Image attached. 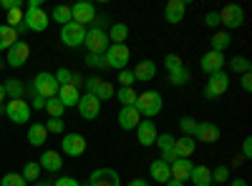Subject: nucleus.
<instances>
[{
	"instance_id": "obj_63",
	"label": "nucleus",
	"mask_w": 252,
	"mask_h": 186,
	"mask_svg": "<svg viewBox=\"0 0 252 186\" xmlns=\"http://www.w3.org/2000/svg\"><path fill=\"white\" fill-rule=\"evenodd\" d=\"M0 113H3V106H0Z\"/></svg>"
},
{
	"instance_id": "obj_8",
	"label": "nucleus",
	"mask_w": 252,
	"mask_h": 186,
	"mask_svg": "<svg viewBox=\"0 0 252 186\" xmlns=\"http://www.w3.org/2000/svg\"><path fill=\"white\" fill-rule=\"evenodd\" d=\"M61 40H63V46H68V48H81L83 40H86V28L71 20V23L61 26Z\"/></svg>"
},
{
	"instance_id": "obj_61",
	"label": "nucleus",
	"mask_w": 252,
	"mask_h": 186,
	"mask_svg": "<svg viewBox=\"0 0 252 186\" xmlns=\"http://www.w3.org/2000/svg\"><path fill=\"white\" fill-rule=\"evenodd\" d=\"M33 186H53V184H51V181H35Z\"/></svg>"
},
{
	"instance_id": "obj_15",
	"label": "nucleus",
	"mask_w": 252,
	"mask_h": 186,
	"mask_svg": "<svg viewBox=\"0 0 252 186\" xmlns=\"http://www.w3.org/2000/svg\"><path fill=\"white\" fill-rule=\"evenodd\" d=\"M89 186H121V176L114 169H96L89 176Z\"/></svg>"
},
{
	"instance_id": "obj_20",
	"label": "nucleus",
	"mask_w": 252,
	"mask_h": 186,
	"mask_svg": "<svg viewBox=\"0 0 252 186\" xmlns=\"http://www.w3.org/2000/svg\"><path fill=\"white\" fill-rule=\"evenodd\" d=\"M38 163H40V169H43V171L56 174V171H61V169H63V156H61L58 151H53V149H46L43 154H40Z\"/></svg>"
},
{
	"instance_id": "obj_62",
	"label": "nucleus",
	"mask_w": 252,
	"mask_h": 186,
	"mask_svg": "<svg viewBox=\"0 0 252 186\" xmlns=\"http://www.w3.org/2000/svg\"><path fill=\"white\" fill-rule=\"evenodd\" d=\"M3 66H5V63H3V58H0V68H3Z\"/></svg>"
},
{
	"instance_id": "obj_38",
	"label": "nucleus",
	"mask_w": 252,
	"mask_h": 186,
	"mask_svg": "<svg viewBox=\"0 0 252 186\" xmlns=\"http://www.w3.org/2000/svg\"><path fill=\"white\" fill-rule=\"evenodd\" d=\"M114 93H116V91H114V86L109 83V80H103V78H101L98 88L94 91V96H96L98 101H109V98H114Z\"/></svg>"
},
{
	"instance_id": "obj_27",
	"label": "nucleus",
	"mask_w": 252,
	"mask_h": 186,
	"mask_svg": "<svg viewBox=\"0 0 252 186\" xmlns=\"http://www.w3.org/2000/svg\"><path fill=\"white\" fill-rule=\"evenodd\" d=\"M157 76V63L154 60H139L134 68V78L136 80H154Z\"/></svg>"
},
{
	"instance_id": "obj_32",
	"label": "nucleus",
	"mask_w": 252,
	"mask_h": 186,
	"mask_svg": "<svg viewBox=\"0 0 252 186\" xmlns=\"http://www.w3.org/2000/svg\"><path fill=\"white\" fill-rule=\"evenodd\" d=\"M5 93H8V101H15V98H23L26 93V86H23V80H18V78H10L5 80Z\"/></svg>"
},
{
	"instance_id": "obj_29",
	"label": "nucleus",
	"mask_w": 252,
	"mask_h": 186,
	"mask_svg": "<svg viewBox=\"0 0 252 186\" xmlns=\"http://www.w3.org/2000/svg\"><path fill=\"white\" fill-rule=\"evenodd\" d=\"M189 78H192V73H189V71L182 66V68H177V71H169V73H166V83L174 86V88H182V86L189 83Z\"/></svg>"
},
{
	"instance_id": "obj_56",
	"label": "nucleus",
	"mask_w": 252,
	"mask_h": 186,
	"mask_svg": "<svg viewBox=\"0 0 252 186\" xmlns=\"http://www.w3.org/2000/svg\"><path fill=\"white\" fill-rule=\"evenodd\" d=\"M126 186H149V181H146V179H134V181H129Z\"/></svg>"
},
{
	"instance_id": "obj_36",
	"label": "nucleus",
	"mask_w": 252,
	"mask_h": 186,
	"mask_svg": "<svg viewBox=\"0 0 252 186\" xmlns=\"http://www.w3.org/2000/svg\"><path fill=\"white\" fill-rule=\"evenodd\" d=\"M51 118H61L63 116V111H66V108H63V103L53 96V98H46V108H43Z\"/></svg>"
},
{
	"instance_id": "obj_17",
	"label": "nucleus",
	"mask_w": 252,
	"mask_h": 186,
	"mask_svg": "<svg viewBox=\"0 0 252 186\" xmlns=\"http://www.w3.org/2000/svg\"><path fill=\"white\" fill-rule=\"evenodd\" d=\"M194 141H202V143H215V141H220L217 123H212V121H199V123H197V131H194Z\"/></svg>"
},
{
	"instance_id": "obj_3",
	"label": "nucleus",
	"mask_w": 252,
	"mask_h": 186,
	"mask_svg": "<svg viewBox=\"0 0 252 186\" xmlns=\"http://www.w3.org/2000/svg\"><path fill=\"white\" fill-rule=\"evenodd\" d=\"M103 60H106V68H114V71H124L131 60V51L126 43H119V46H109L106 53H103Z\"/></svg>"
},
{
	"instance_id": "obj_24",
	"label": "nucleus",
	"mask_w": 252,
	"mask_h": 186,
	"mask_svg": "<svg viewBox=\"0 0 252 186\" xmlns=\"http://www.w3.org/2000/svg\"><path fill=\"white\" fill-rule=\"evenodd\" d=\"M149 176H152V181H157V184H166V181L172 179V174H169V163H164L161 159L152 161V166H149Z\"/></svg>"
},
{
	"instance_id": "obj_33",
	"label": "nucleus",
	"mask_w": 252,
	"mask_h": 186,
	"mask_svg": "<svg viewBox=\"0 0 252 186\" xmlns=\"http://www.w3.org/2000/svg\"><path fill=\"white\" fill-rule=\"evenodd\" d=\"M15 40H20L18 38V33H15V28H10V26H0V51H8Z\"/></svg>"
},
{
	"instance_id": "obj_55",
	"label": "nucleus",
	"mask_w": 252,
	"mask_h": 186,
	"mask_svg": "<svg viewBox=\"0 0 252 186\" xmlns=\"http://www.w3.org/2000/svg\"><path fill=\"white\" fill-rule=\"evenodd\" d=\"M0 5H3L5 10H13V8H23V5H20V0H3Z\"/></svg>"
},
{
	"instance_id": "obj_47",
	"label": "nucleus",
	"mask_w": 252,
	"mask_h": 186,
	"mask_svg": "<svg viewBox=\"0 0 252 186\" xmlns=\"http://www.w3.org/2000/svg\"><path fill=\"white\" fill-rule=\"evenodd\" d=\"M48 133H63V129H66V123H63V118H48V123H43Z\"/></svg>"
},
{
	"instance_id": "obj_11",
	"label": "nucleus",
	"mask_w": 252,
	"mask_h": 186,
	"mask_svg": "<svg viewBox=\"0 0 252 186\" xmlns=\"http://www.w3.org/2000/svg\"><path fill=\"white\" fill-rule=\"evenodd\" d=\"M78 113H81V118H86V121H96L98 118V113H101V101L94 96V93H83L81 98H78Z\"/></svg>"
},
{
	"instance_id": "obj_2",
	"label": "nucleus",
	"mask_w": 252,
	"mask_h": 186,
	"mask_svg": "<svg viewBox=\"0 0 252 186\" xmlns=\"http://www.w3.org/2000/svg\"><path fill=\"white\" fill-rule=\"evenodd\" d=\"M227 88H229V73H227V71H217V73H212V76L207 78L202 96H204L207 101H217L220 96L227 93Z\"/></svg>"
},
{
	"instance_id": "obj_44",
	"label": "nucleus",
	"mask_w": 252,
	"mask_h": 186,
	"mask_svg": "<svg viewBox=\"0 0 252 186\" xmlns=\"http://www.w3.org/2000/svg\"><path fill=\"white\" fill-rule=\"evenodd\" d=\"M227 181H229V169H227V166H217V169H212V184L222 186V184H227Z\"/></svg>"
},
{
	"instance_id": "obj_52",
	"label": "nucleus",
	"mask_w": 252,
	"mask_h": 186,
	"mask_svg": "<svg viewBox=\"0 0 252 186\" xmlns=\"http://www.w3.org/2000/svg\"><path fill=\"white\" fill-rule=\"evenodd\" d=\"M53 186H81V184H78V179H73V176H61Z\"/></svg>"
},
{
	"instance_id": "obj_21",
	"label": "nucleus",
	"mask_w": 252,
	"mask_h": 186,
	"mask_svg": "<svg viewBox=\"0 0 252 186\" xmlns=\"http://www.w3.org/2000/svg\"><path fill=\"white\" fill-rule=\"evenodd\" d=\"M192 169H194V163L189 161V159H177L174 163H169V174H172V179L174 181H189V174H192Z\"/></svg>"
},
{
	"instance_id": "obj_60",
	"label": "nucleus",
	"mask_w": 252,
	"mask_h": 186,
	"mask_svg": "<svg viewBox=\"0 0 252 186\" xmlns=\"http://www.w3.org/2000/svg\"><path fill=\"white\" fill-rule=\"evenodd\" d=\"M166 186H184L182 181H174V179H169V181H166Z\"/></svg>"
},
{
	"instance_id": "obj_59",
	"label": "nucleus",
	"mask_w": 252,
	"mask_h": 186,
	"mask_svg": "<svg viewBox=\"0 0 252 186\" xmlns=\"http://www.w3.org/2000/svg\"><path fill=\"white\" fill-rule=\"evenodd\" d=\"M3 101H8V93H5V86L0 83V103H3Z\"/></svg>"
},
{
	"instance_id": "obj_10",
	"label": "nucleus",
	"mask_w": 252,
	"mask_h": 186,
	"mask_svg": "<svg viewBox=\"0 0 252 186\" xmlns=\"http://www.w3.org/2000/svg\"><path fill=\"white\" fill-rule=\"evenodd\" d=\"M71 20H73V23H78V26H83V28H86L89 23H94V20H96V8H94V3H89V0H81V3L71 5Z\"/></svg>"
},
{
	"instance_id": "obj_39",
	"label": "nucleus",
	"mask_w": 252,
	"mask_h": 186,
	"mask_svg": "<svg viewBox=\"0 0 252 186\" xmlns=\"http://www.w3.org/2000/svg\"><path fill=\"white\" fill-rule=\"evenodd\" d=\"M179 129H182V136H192V138H194V131H197V118H192V116L179 118Z\"/></svg>"
},
{
	"instance_id": "obj_16",
	"label": "nucleus",
	"mask_w": 252,
	"mask_h": 186,
	"mask_svg": "<svg viewBox=\"0 0 252 186\" xmlns=\"http://www.w3.org/2000/svg\"><path fill=\"white\" fill-rule=\"evenodd\" d=\"M224 63H227V58L224 53H215V51H207L199 60V68L207 73V76H212L217 71H224Z\"/></svg>"
},
{
	"instance_id": "obj_64",
	"label": "nucleus",
	"mask_w": 252,
	"mask_h": 186,
	"mask_svg": "<svg viewBox=\"0 0 252 186\" xmlns=\"http://www.w3.org/2000/svg\"><path fill=\"white\" fill-rule=\"evenodd\" d=\"M212 186H217V184H212Z\"/></svg>"
},
{
	"instance_id": "obj_51",
	"label": "nucleus",
	"mask_w": 252,
	"mask_h": 186,
	"mask_svg": "<svg viewBox=\"0 0 252 186\" xmlns=\"http://www.w3.org/2000/svg\"><path fill=\"white\" fill-rule=\"evenodd\" d=\"M83 83H86V93H94L96 88H98V83H101V78H96V76H91V78H83Z\"/></svg>"
},
{
	"instance_id": "obj_22",
	"label": "nucleus",
	"mask_w": 252,
	"mask_h": 186,
	"mask_svg": "<svg viewBox=\"0 0 252 186\" xmlns=\"http://www.w3.org/2000/svg\"><path fill=\"white\" fill-rule=\"evenodd\" d=\"M194 149H197V141L192 136L174 138V154H177V159H189V156L194 154Z\"/></svg>"
},
{
	"instance_id": "obj_34",
	"label": "nucleus",
	"mask_w": 252,
	"mask_h": 186,
	"mask_svg": "<svg viewBox=\"0 0 252 186\" xmlns=\"http://www.w3.org/2000/svg\"><path fill=\"white\" fill-rule=\"evenodd\" d=\"M48 18H51V20H56V23H61V26L71 23V5H56V8H53V13H51Z\"/></svg>"
},
{
	"instance_id": "obj_18",
	"label": "nucleus",
	"mask_w": 252,
	"mask_h": 186,
	"mask_svg": "<svg viewBox=\"0 0 252 186\" xmlns=\"http://www.w3.org/2000/svg\"><path fill=\"white\" fill-rule=\"evenodd\" d=\"M184 13H187V0H169L166 8H164V20L177 26V23L184 20Z\"/></svg>"
},
{
	"instance_id": "obj_41",
	"label": "nucleus",
	"mask_w": 252,
	"mask_h": 186,
	"mask_svg": "<svg viewBox=\"0 0 252 186\" xmlns=\"http://www.w3.org/2000/svg\"><path fill=\"white\" fill-rule=\"evenodd\" d=\"M157 146L161 149V154L174 151V136H172V133H159V136H157Z\"/></svg>"
},
{
	"instance_id": "obj_12",
	"label": "nucleus",
	"mask_w": 252,
	"mask_h": 186,
	"mask_svg": "<svg viewBox=\"0 0 252 186\" xmlns=\"http://www.w3.org/2000/svg\"><path fill=\"white\" fill-rule=\"evenodd\" d=\"M220 23L224 26V28H229V30H235V28H242V23H245V13H242V8L240 5H224L222 10H220Z\"/></svg>"
},
{
	"instance_id": "obj_49",
	"label": "nucleus",
	"mask_w": 252,
	"mask_h": 186,
	"mask_svg": "<svg viewBox=\"0 0 252 186\" xmlns=\"http://www.w3.org/2000/svg\"><path fill=\"white\" fill-rule=\"evenodd\" d=\"M204 26H207V28H217V26H220V13H215V10L207 13V15H204Z\"/></svg>"
},
{
	"instance_id": "obj_35",
	"label": "nucleus",
	"mask_w": 252,
	"mask_h": 186,
	"mask_svg": "<svg viewBox=\"0 0 252 186\" xmlns=\"http://www.w3.org/2000/svg\"><path fill=\"white\" fill-rule=\"evenodd\" d=\"M40 171H43V169H40V163L38 161H28L26 163V166H23V171H20V176H23L26 181H38V176H40Z\"/></svg>"
},
{
	"instance_id": "obj_14",
	"label": "nucleus",
	"mask_w": 252,
	"mask_h": 186,
	"mask_svg": "<svg viewBox=\"0 0 252 186\" xmlns=\"http://www.w3.org/2000/svg\"><path fill=\"white\" fill-rule=\"evenodd\" d=\"M61 151L66 156H81L83 151H86V138H83L81 133H66L61 141Z\"/></svg>"
},
{
	"instance_id": "obj_25",
	"label": "nucleus",
	"mask_w": 252,
	"mask_h": 186,
	"mask_svg": "<svg viewBox=\"0 0 252 186\" xmlns=\"http://www.w3.org/2000/svg\"><path fill=\"white\" fill-rule=\"evenodd\" d=\"M229 43H232V35H229V30H217L212 38H209V51L224 53V51L229 48Z\"/></svg>"
},
{
	"instance_id": "obj_37",
	"label": "nucleus",
	"mask_w": 252,
	"mask_h": 186,
	"mask_svg": "<svg viewBox=\"0 0 252 186\" xmlns=\"http://www.w3.org/2000/svg\"><path fill=\"white\" fill-rule=\"evenodd\" d=\"M136 91L134 88H119L116 91V101L121 103V106H134V103H136Z\"/></svg>"
},
{
	"instance_id": "obj_23",
	"label": "nucleus",
	"mask_w": 252,
	"mask_h": 186,
	"mask_svg": "<svg viewBox=\"0 0 252 186\" xmlns=\"http://www.w3.org/2000/svg\"><path fill=\"white\" fill-rule=\"evenodd\" d=\"M56 98L63 103V108H71V106H78L81 93H78V88H76V86H58Z\"/></svg>"
},
{
	"instance_id": "obj_5",
	"label": "nucleus",
	"mask_w": 252,
	"mask_h": 186,
	"mask_svg": "<svg viewBox=\"0 0 252 186\" xmlns=\"http://www.w3.org/2000/svg\"><path fill=\"white\" fill-rule=\"evenodd\" d=\"M3 113H5L8 121H13V123H26V121H31V103H28L26 98L5 101Z\"/></svg>"
},
{
	"instance_id": "obj_43",
	"label": "nucleus",
	"mask_w": 252,
	"mask_h": 186,
	"mask_svg": "<svg viewBox=\"0 0 252 186\" xmlns=\"http://www.w3.org/2000/svg\"><path fill=\"white\" fill-rule=\"evenodd\" d=\"M184 63H182V58L177 55V53H166L164 55V68H166V73L169 71H177V68H182Z\"/></svg>"
},
{
	"instance_id": "obj_31",
	"label": "nucleus",
	"mask_w": 252,
	"mask_h": 186,
	"mask_svg": "<svg viewBox=\"0 0 252 186\" xmlns=\"http://www.w3.org/2000/svg\"><path fill=\"white\" fill-rule=\"evenodd\" d=\"M227 66H229V71L232 73H237V76H242V73H252V63L245 58V55H235V58H229L227 60Z\"/></svg>"
},
{
	"instance_id": "obj_40",
	"label": "nucleus",
	"mask_w": 252,
	"mask_h": 186,
	"mask_svg": "<svg viewBox=\"0 0 252 186\" xmlns=\"http://www.w3.org/2000/svg\"><path fill=\"white\" fill-rule=\"evenodd\" d=\"M0 186H28V181L15 171H8L3 179H0Z\"/></svg>"
},
{
	"instance_id": "obj_46",
	"label": "nucleus",
	"mask_w": 252,
	"mask_h": 186,
	"mask_svg": "<svg viewBox=\"0 0 252 186\" xmlns=\"http://www.w3.org/2000/svg\"><path fill=\"white\" fill-rule=\"evenodd\" d=\"M119 83H121V88H131V86L136 83V78H134V71H129V68L119 71Z\"/></svg>"
},
{
	"instance_id": "obj_45",
	"label": "nucleus",
	"mask_w": 252,
	"mask_h": 186,
	"mask_svg": "<svg viewBox=\"0 0 252 186\" xmlns=\"http://www.w3.org/2000/svg\"><path fill=\"white\" fill-rule=\"evenodd\" d=\"M5 26H10V28L23 26V8H13V10H8V23H5Z\"/></svg>"
},
{
	"instance_id": "obj_7",
	"label": "nucleus",
	"mask_w": 252,
	"mask_h": 186,
	"mask_svg": "<svg viewBox=\"0 0 252 186\" xmlns=\"http://www.w3.org/2000/svg\"><path fill=\"white\" fill-rule=\"evenodd\" d=\"M48 23H51V18H48V13H46L43 8H26V13H23V26H26L28 30L43 33V30L48 28Z\"/></svg>"
},
{
	"instance_id": "obj_19",
	"label": "nucleus",
	"mask_w": 252,
	"mask_h": 186,
	"mask_svg": "<svg viewBox=\"0 0 252 186\" xmlns=\"http://www.w3.org/2000/svg\"><path fill=\"white\" fill-rule=\"evenodd\" d=\"M116 121H119V126H121L124 131H134V129L139 126L141 116H139V111H136L134 106H121V111H119Z\"/></svg>"
},
{
	"instance_id": "obj_4",
	"label": "nucleus",
	"mask_w": 252,
	"mask_h": 186,
	"mask_svg": "<svg viewBox=\"0 0 252 186\" xmlns=\"http://www.w3.org/2000/svg\"><path fill=\"white\" fill-rule=\"evenodd\" d=\"M109 33L103 30L101 26L94 28V30H86V40H83V48H86L89 53H96V55H103L109 48Z\"/></svg>"
},
{
	"instance_id": "obj_9",
	"label": "nucleus",
	"mask_w": 252,
	"mask_h": 186,
	"mask_svg": "<svg viewBox=\"0 0 252 186\" xmlns=\"http://www.w3.org/2000/svg\"><path fill=\"white\" fill-rule=\"evenodd\" d=\"M31 58V46L26 40H15V43L8 48V58H5V66L10 68H23Z\"/></svg>"
},
{
	"instance_id": "obj_58",
	"label": "nucleus",
	"mask_w": 252,
	"mask_h": 186,
	"mask_svg": "<svg viewBox=\"0 0 252 186\" xmlns=\"http://www.w3.org/2000/svg\"><path fill=\"white\" fill-rule=\"evenodd\" d=\"M229 186H247V181L245 179H232V181H229Z\"/></svg>"
},
{
	"instance_id": "obj_28",
	"label": "nucleus",
	"mask_w": 252,
	"mask_h": 186,
	"mask_svg": "<svg viewBox=\"0 0 252 186\" xmlns=\"http://www.w3.org/2000/svg\"><path fill=\"white\" fill-rule=\"evenodd\" d=\"M189 181H192L194 186H212V169L194 166L192 174H189Z\"/></svg>"
},
{
	"instance_id": "obj_1",
	"label": "nucleus",
	"mask_w": 252,
	"mask_h": 186,
	"mask_svg": "<svg viewBox=\"0 0 252 186\" xmlns=\"http://www.w3.org/2000/svg\"><path fill=\"white\" fill-rule=\"evenodd\" d=\"M134 108L139 111L141 118H149V121H152V118H157V116L161 113V108H164V98H161L159 91H144V93L136 96Z\"/></svg>"
},
{
	"instance_id": "obj_13",
	"label": "nucleus",
	"mask_w": 252,
	"mask_h": 186,
	"mask_svg": "<svg viewBox=\"0 0 252 186\" xmlns=\"http://www.w3.org/2000/svg\"><path fill=\"white\" fill-rule=\"evenodd\" d=\"M157 126H154V121H149V118H141L139 121V126H136V141L141 143L144 149H149V146H154L157 143Z\"/></svg>"
},
{
	"instance_id": "obj_26",
	"label": "nucleus",
	"mask_w": 252,
	"mask_h": 186,
	"mask_svg": "<svg viewBox=\"0 0 252 186\" xmlns=\"http://www.w3.org/2000/svg\"><path fill=\"white\" fill-rule=\"evenodd\" d=\"M48 141V131L43 123H31L28 126V143L31 146H43V143Z\"/></svg>"
},
{
	"instance_id": "obj_42",
	"label": "nucleus",
	"mask_w": 252,
	"mask_h": 186,
	"mask_svg": "<svg viewBox=\"0 0 252 186\" xmlns=\"http://www.w3.org/2000/svg\"><path fill=\"white\" fill-rule=\"evenodd\" d=\"M53 76H56V83L58 86H71L73 83V71H68V68H58Z\"/></svg>"
},
{
	"instance_id": "obj_54",
	"label": "nucleus",
	"mask_w": 252,
	"mask_h": 186,
	"mask_svg": "<svg viewBox=\"0 0 252 186\" xmlns=\"http://www.w3.org/2000/svg\"><path fill=\"white\" fill-rule=\"evenodd\" d=\"M242 159H252V138L250 136L242 141Z\"/></svg>"
},
{
	"instance_id": "obj_30",
	"label": "nucleus",
	"mask_w": 252,
	"mask_h": 186,
	"mask_svg": "<svg viewBox=\"0 0 252 186\" xmlns=\"http://www.w3.org/2000/svg\"><path fill=\"white\" fill-rule=\"evenodd\" d=\"M106 33H109V43L119 46V43H124V40L129 38V26H126V23H114Z\"/></svg>"
},
{
	"instance_id": "obj_6",
	"label": "nucleus",
	"mask_w": 252,
	"mask_h": 186,
	"mask_svg": "<svg viewBox=\"0 0 252 186\" xmlns=\"http://www.w3.org/2000/svg\"><path fill=\"white\" fill-rule=\"evenodd\" d=\"M33 93H38L40 98H53L58 93V83H56V76L48 73V71H40L35 78H33Z\"/></svg>"
},
{
	"instance_id": "obj_53",
	"label": "nucleus",
	"mask_w": 252,
	"mask_h": 186,
	"mask_svg": "<svg viewBox=\"0 0 252 186\" xmlns=\"http://www.w3.org/2000/svg\"><path fill=\"white\" fill-rule=\"evenodd\" d=\"M33 91V88H31ZM31 108H35V111H43L46 108V98H40L38 93H33V103H31Z\"/></svg>"
},
{
	"instance_id": "obj_57",
	"label": "nucleus",
	"mask_w": 252,
	"mask_h": 186,
	"mask_svg": "<svg viewBox=\"0 0 252 186\" xmlns=\"http://www.w3.org/2000/svg\"><path fill=\"white\" fill-rule=\"evenodd\" d=\"M28 8H43V0H28Z\"/></svg>"
},
{
	"instance_id": "obj_50",
	"label": "nucleus",
	"mask_w": 252,
	"mask_h": 186,
	"mask_svg": "<svg viewBox=\"0 0 252 186\" xmlns=\"http://www.w3.org/2000/svg\"><path fill=\"white\" fill-rule=\"evenodd\" d=\"M240 86H242V91H245V93H250V91H252V73H242Z\"/></svg>"
},
{
	"instance_id": "obj_48",
	"label": "nucleus",
	"mask_w": 252,
	"mask_h": 186,
	"mask_svg": "<svg viewBox=\"0 0 252 186\" xmlns=\"http://www.w3.org/2000/svg\"><path fill=\"white\" fill-rule=\"evenodd\" d=\"M86 66H89V68H106V60H103V55L86 53Z\"/></svg>"
}]
</instances>
